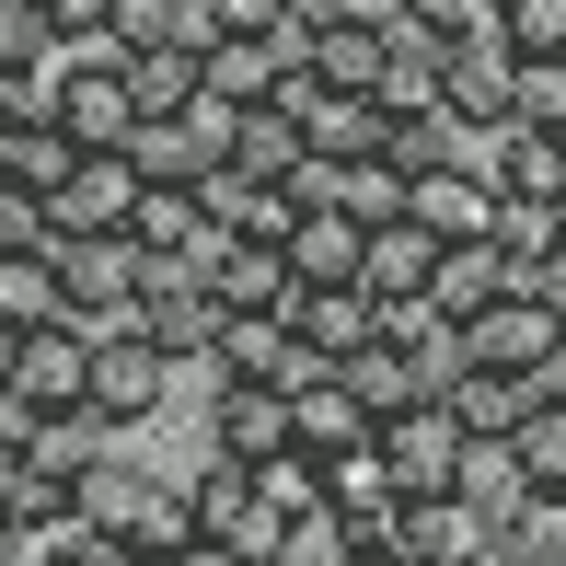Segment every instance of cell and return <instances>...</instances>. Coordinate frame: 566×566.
Instances as JSON below:
<instances>
[{
    "mask_svg": "<svg viewBox=\"0 0 566 566\" xmlns=\"http://www.w3.org/2000/svg\"><path fill=\"white\" fill-rule=\"evenodd\" d=\"M35 417H93V336L82 324H35L12 358V381H0V428H35Z\"/></svg>",
    "mask_w": 566,
    "mask_h": 566,
    "instance_id": "1",
    "label": "cell"
},
{
    "mask_svg": "<svg viewBox=\"0 0 566 566\" xmlns=\"http://www.w3.org/2000/svg\"><path fill=\"white\" fill-rule=\"evenodd\" d=\"M381 462H394V497H462V462H474V428H462L451 394L381 417Z\"/></svg>",
    "mask_w": 566,
    "mask_h": 566,
    "instance_id": "2",
    "label": "cell"
},
{
    "mask_svg": "<svg viewBox=\"0 0 566 566\" xmlns=\"http://www.w3.org/2000/svg\"><path fill=\"white\" fill-rule=\"evenodd\" d=\"M290 59L313 70V82H336V93H381L394 23H347V12H313V0H301V12H290Z\"/></svg>",
    "mask_w": 566,
    "mask_h": 566,
    "instance_id": "3",
    "label": "cell"
},
{
    "mask_svg": "<svg viewBox=\"0 0 566 566\" xmlns=\"http://www.w3.org/2000/svg\"><path fill=\"white\" fill-rule=\"evenodd\" d=\"M46 82H59V127L82 150H127L139 139V93H127L116 59H46Z\"/></svg>",
    "mask_w": 566,
    "mask_h": 566,
    "instance_id": "4",
    "label": "cell"
},
{
    "mask_svg": "<svg viewBox=\"0 0 566 566\" xmlns=\"http://www.w3.org/2000/svg\"><path fill=\"white\" fill-rule=\"evenodd\" d=\"M405 220H417L428 243H497V174H474V163L405 174Z\"/></svg>",
    "mask_w": 566,
    "mask_h": 566,
    "instance_id": "5",
    "label": "cell"
},
{
    "mask_svg": "<svg viewBox=\"0 0 566 566\" xmlns=\"http://www.w3.org/2000/svg\"><path fill=\"white\" fill-rule=\"evenodd\" d=\"M163 405H174V358L150 347V336H105V347H93V417H105L116 440L150 428Z\"/></svg>",
    "mask_w": 566,
    "mask_h": 566,
    "instance_id": "6",
    "label": "cell"
},
{
    "mask_svg": "<svg viewBox=\"0 0 566 566\" xmlns=\"http://www.w3.org/2000/svg\"><path fill=\"white\" fill-rule=\"evenodd\" d=\"M555 347H566V313L544 290H509L485 324H462V358H474V370H544Z\"/></svg>",
    "mask_w": 566,
    "mask_h": 566,
    "instance_id": "7",
    "label": "cell"
},
{
    "mask_svg": "<svg viewBox=\"0 0 566 566\" xmlns=\"http://www.w3.org/2000/svg\"><path fill=\"white\" fill-rule=\"evenodd\" d=\"M485 544H497V521H485L474 497H394V555H417V566H485Z\"/></svg>",
    "mask_w": 566,
    "mask_h": 566,
    "instance_id": "8",
    "label": "cell"
},
{
    "mask_svg": "<svg viewBox=\"0 0 566 566\" xmlns=\"http://www.w3.org/2000/svg\"><path fill=\"white\" fill-rule=\"evenodd\" d=\"M509 290H532L509 243H451V254H440V277H428V313H440L451 336H462V324H485Z\"/></svg>",
    "mask_w": 566,
    "mask_h": 566,
    "instance_id": "9",
    "label": "cell"
},
{
    "mask_svg": "<svg viewBox=\"0 0 566 566\" xmlns=\"http://www.w3.org/2000/svg\"><path fill=\"white\" fill-rule=\"evenodd\" d=\"M197 197H209L220 243H290V231H301V197L266 186V174H243V163H209V174H197Z\"/></svg>",
    "mask_w": 566,
    "mask_h": 566,
    "instance_id": "10",
    "label": "cell"
},
{
    "mask_svg": "<svg viewBox=\"0 0 566 566\" xmlns=\"http://www.w3.org/2000/svg\"><path fill=\"white\" fill-rule=\"evenodd\" d=\"M209 451H231V462H277V451H301L290 394H277V381H220V405H209Z\"/></svg>",
    "mask_w": 566,
    "mask_h": 566,
    "instance_id": "11",
    "label": "cell"
},
{
    "mask_svg": "<svg viewBox=\"0 0 566 566\" xmlns=\"http://www.w3.org/2000/svg\"><path fill=\"white\" fill-rule=\"evenodd\" d=\"M197 290H209L220 313H290L301 266H290V243H220L209 266H197Z\"/></svg>",
    "mask_w": 566,
    "mask_h": 566,
    "instance_id": "12",
    "label": "cell"
},
{
    "mask_svg": "<svg viewBox=\"0 0 566 566\" xmlns=\"http://www.w3.org/2000/svg\"><path fill=\"white\" fill-rule=\"evenodd\" d=\"M127 209H139V163H127V150H93V163L70 174L59 197H46L59 243H93V231H127Z\"/></svg>",
    "mask_w": 566,
    "mask_h": 566,
    "instance_id": "13",
    "label": "cell"
},
{
    "mask_svg": "<svg viewBox=\"0 0 566 566\" xmlns=\"http://www.w3.org/2000/svg\"><path fill=\"white\" fill-rule=\"evenodd\" d=\"M290 417H301V451H313V462H336V451H370V440H381V417L358 405V381H347V370H313V381L290 394Z\"/></svg>",
    "mask_w": 566,
    "mask_h": 566,
    "instance_id": "14",
    "label": "cell"
},
{
    "mask_svg": "<svg viewBox=\"0 0 566 566\" xmlns=\"http://www.w3.org/2000/svg\"><path fill=\"white\" fill-rule=\"evenodd\" d=\"M290 336L313 347V358H358V347H381V301L370 290H313V277H301V301H290Z\"/></svg>",
    "mask_w": 566,
    "mask_h": 566,
    "instance_id": "15",
    "label": "cell"
},
{
    "mask_svg": "<svg viewBox=\"0 0 566 566\" xmlns=\"http://www.w3.org/2000/svg\"><path fill=\"white\" fill-rule=\"evenodd\" d=\"M290 266L313 277V290H358V266H370V220H347V209H301V231H290Z\"/></svg>",
    "mask_w": 566,
    "mask_h": 566,
    "instance_id": "16",
    "label": "cell"
},
{
    "mask_svg": "<svg viewBox=\"0 0 566 566\" xmlns=\"http://www.w3.org/2000/svg\"><path fill=\"white\" fill-rule=\"evenodd\" d=\"M485 174H497V197H566V139L555 127H497V139H485Z\"/></svg>",
    "mask_w": 566,
    "mask_h": 566,
    "instance_id": "17",
    "label": "cell"
},
{
    "mask_svg": "<svg viewBox=\"0 0 566 566\" xmlns=\"http://www.w3.org/2000/svg\"><path fill=\"white\" fill-rule=\"evenodd\" d=\"M277 82H290V35H220L209 46V93L220 105H277Z\"/></svg>",
    "mask_w": 566,
    "mask_h": 566,
    "instance_id": "18",
    "label": "cell"
},
{
    "mask_svg": "<svg viewBox=\"0 0 566 566\" xmlns=\"http://www.w3.org/2000/svg\"><path fill=\"white\" fill-rule=\"evenodd\" d=\"M440 254H451V243H428L417 220H394V231H370V266H358V290H370V301H428Z\"/></svg>",
    "mask_w": 566,
    "mask_h": 566,
    "instance_id": "19",
    "label": "cell"
},
{
    "mask_svg": "<svg viewBox=\"0 0 566 566\" xmlns=\"http://www.w3.org/2000/svg\"><path fill=\"white\" fill-rule=\"evenodd\" d=\"M220 163H243V174H266V186H290L313 150H301V116H290V105H243V116H231V150H220Z\"/></svg>",
    "mask_w": 566,
    "mask_h": 566,
    "instance_id": "20",
    "label": "cell"
},
{
    "mask_svg": "<svg viewBox=\"0 0 566 566\" xmlns=\"http://www.w3.org/2000/svg\"><path fill=\"white\" fill-rule=\"evenodd\" d=\"M150 485H163V474H150V462H127V451L105 440V451H93V474H82V521H93V532L116 544V532H127V521L150 509Z\"/></svg>",
    "mask_w": 566,
    "mask_h": 566,
    "instance_id": "21",
    "label": "cell"
},
{
    "mask_svg": "<svg viewBox=\"0 0 566 566\" xmlns=\"http://www.w3.org/2000/svg\"><path fill=\"white\" fill-rule=\"evenodd\" d=\"M0 324H12V336L70 324V277H59V254H0Z\"/></svg>",
    "mask_w": 566,
    "mask_h": 566,
    "instance_id": "22",
    "label": "cell"
},
{
    "mask_svg": "<svg viewBox=\"0 0 566 566\" xmlns=\"http://www.w3.org/2000/svg\"><path fill=\"white\" fill-rule=\"evenodd\" d=\"M82 163H93V150L70 139L59 116H46V127H23V139H0V186H23V197H59Z\"/></svg>",
    "mask_w": 566,
    "mask_h": 566,
    "instance_id": "23",
    "label": "cell"
},
{
    "mask_svg": "<svg viewBox=\"0 0 566 566\" xmlns=\"http://www.w3.org/2000/svg\"><path fill=\"white\" fill-rule=\"evenodd\" d=\"M451 405H462V428H474V440H509V428L544 405V381H532V370H462Z\"/></svg>",
    "mask_w": 566,
    "mask_h": 566,
    "instance_id": "24",
    "label": "cell"
},
{
    "mask_svg": "<svg viewBox=\"0 0 566 566\" xmlns=\"http://www.w3.org/2000/svg\"><path fill=\"white\" fill-rule=\"evenodd\" d=\"M127 93H139V127H150V116H197L209 59H197V46H150V59H127Z\"/></svg>",
    "mask_w": 566,
    "mask_h": 566,
    "instance_id": "25",
    "label": "cell"
},
{
    "mask_svg": "<svg viewBox=\"0 0 566 566\" xmlns=\"http://www.w3.org/2000/svg\"><path fill=\"white\" fill-rule=\"evenodd\" d=\"M440 105L462 127H509V46H462V59L440 70Z\"/></svg>",
    "mask_w": 566,
    "mask_h": 566,
    "instance_id": "26",
    "label": "cell"
},
{
    "mask_svg": "<svg viewBox=\"0 0 566 566\" xmlns=\"http://www.w3.org/2000/svg\"><path fill=\"white\" fill-rule=\"evenodd\" d=\"M127 163H139V186H197V174H209V163H220V150H209V139H197V127H186V116H150V127H139V139H127Z\"/></svg>",
    "mask_w": 566,
    "mask_h": 566,
    "instance_id": "27",
    "label": "cell"
},
{
    "mask_svg": "<svg viewBox=\"0 0 566 566\" xmlns=\"http://www.w3.org/2000/svg\"><path fill=\"white\" fill-rule=\"evenodd\" d=\"M150 46H186V0H116V23H105V46H82V59H150Z\"/></svg>",
    "mask_w": 566,
    "mask_h": 566,
    "instance_id": "28",
    "label": "cell"
},
{
    "mask_svg": "<svg viewBox=\"0 0 566 566\" xmlns=\"http://www.w3.org/2000/svg\"><path fill=\"white\" fill-rule=\"evenodd\" d=\"M462 497H474L485 509V521H521V509H532V474H521V451H509V440H474V462H462Z\"/></svg>",
    "mask_w": 566,
    "mask_h": 566,
    "instance_id": "29",
    "label": "cell"
},
{
    "mask_svg": "<svg viewBox=\"0 0 566 566\" xmlns=\"http://www.w3.org/2000/svg\"><path fill=\"white\" fill-rule=\"evenodd\" d=\"M336 370L358 381V405H370V417H405V405H428V381H417V358H405V347H358V358H336Z\"/></svg>",
    "mask_w": 566,
    "mask_h": 566,
    "instance_id": "30",
    "label": "cell"
},
{
    "mask_svg": "<svg viewBox=\"0 0 566 566\" xmlns=\"http://www.w3.org/2000/svg\"><path fill=\"white\" fill-rule=\"evenodd\" d=\"M324 209H347V220L394 231V220H405V174L381 163V150H370V163H336V197H324Z\"/></svg>",
    "mask_w": 566,
    "mask_h": 566,
    "instance_id": "31",
    "label": "cell"
},
{
    "mask_svg": "<svg viewBox=\"0 0 566 566\" xmlns=\"http://www.w3.org/2000/svg\"><path fill=\"white\" fill-rule=\"evenodd\" d=\"M254 497H266L290 532H301V521H324V462H313V451H277V462H254Z\"/></svg>",
    "mask_w": 566,
    "mask_h": 566,
    "instance_id": "32",
    "label": "cell"
},
{
    "mask_svg": "<svg viewBox=\"0 0 566 566\" xmlns=\"http://www.w3.org/2000/svg\"><path fill=\"white\" fill-rule=\"evenodd\" d=\"M186 509H197V532H220V521H243L254 509V462H231V451H209L186 474Z\"/></svg>",
    "mask_w": 566,
    "mask_h": 566,
    "instance_id": "33",
    "label": "cell"
},
{
    "mask_svg": "<svg viewBox=\"0 0 566 566\" xmlns=\"http://www.w3.org/2000/svg\"><path fill=\"white\" fill-rule=\"evenodd\" d=\"M509 451H521L532 497H566V405H532V417L509 428Z\"/></svg>",
    "mask_w": 566,
    "mask_h": 566,
    "instance_id": "34",
    "label": "cell"
},
{
    "mask_svg": "<svg viewBox=\"0 0 566 566\" xmlns=\"http://www.w3.org/2000/svg\"><path fill=\"white\" fill-rule=\"evenodd\" d=\"M509 127H566V59H509Z\"/></svg>",
    "mask_w": 566,
    "mask_h": 566,
    "instance_id": "35",
    "label": "cell"
},
{
    "mask_svg": "<svg viewBox=\"0 0 566 566\" xmlns=\"http://www.w3.org/2000/svg\"><path fill=\"white\" fill-rule=\"evenodd\" d=\"M497 46L509 59H566V0H497Z\"/></svg>",
    "mask_w": 566,
    "mask_h": 566,
    "instance_id": "36",
    "label": "cell"
},
{
    "mask_svg": "<svg viewBox=\"0 0 566 566\" xmlns=\"http://www.w3.org/2000/svg\"><path fill=\"white\" fill-rule=\"evenodd\" d=\"M209 544H220L231 566H277V555H290V521H277V509H266V497H254V509H243V521H220V532H209Z\"/></svg>",
    "mask_w": 566,
    "mask_h": 566,
    "instance_id": "37",
    "label": "cell"
},
{
    "mask_svg": "<svg viewBox=\"0 0 566 566\" xmlns=\"http://www.w3.org/2000/svg\"><path fill=\"white\" fill-rule=\"evenodd\" d=\"M497 243L521 254V277L544 266V254H566V243H555V209H544V197H497Z\"/></svg>",
    "mask_w": 566,
    "mask_h": 566,
    "instance_id": "38",
    "label": "cell"
},
{
    "mask_svg": "<svg viewBox=\"0 0 566 566\" xmlns=\"http://www.w3.org/2000/svg\"><path fill=\"white\" fill-rule=\"evenodd\" d=\"M46 116H59V82L0 59V139H23V127H46Z\"/></svg>",
    "mask_w": 566,
    "mask_h": 566,
    "instance_id": "39",
    "label": "cell"
},
{
    "mask_svg": "<svg viewBox=\"0 0 566 566\" xmlns=\"http://www.w3.org/2000/svg\"><path fill=\"white\" fill-rule=\"evenodd\" d=\"M35 12H46V46H59V59H82V46H105L116 0H35Z\"/></svg>",
    "mask_w": 566,
    "mask_h": 566,
    "instance_id": "40",
    "label": "cell"
},
{
    "mask_svg": "<svg viewBox=\"0 0 566 566\" xmlns=\"http://www.w3.org/2000/svg\"><path fill=\"white\" fill-rule=\"evenodd\" d=\"M0 254H59V220H46V197L0 186Z\"/></svg>",
    "mask_w": 566,
    "mask_h": 566,
    "instance_id": "41",
    "label": "cell"
},
{
    "mask_svg": "<svg viewBox=\"0 0 566 566\" xmlns=\"http://www.w3.org/2000/svg\"><path fill=\"white\" fill-rule=\"evenodd\" d=\"M105 566H186V555H150V544H105Z\"/></svg>",
    "mask_w": 566,
    "mask_h": 566,
    "instance_id": "42",
    "label": "cell"
},
{
    "mask_svg": "<svg viewBox=\"0 0 566 566\" xmlns=\"http://www.w3.org/2000/svg\"><path fill=\"white\" fill-rule=\"evenodd\" d=\"M186 566H231V555H220V544H186Z\"/></svg>",
    "mask_w": 566,
    "mask_h": 566,
    "instance_id": "43",
    "label": "cell"
},
{
    "mask_svg": "<svg viewBox=\"0 0 566 566\" xmlns=\"http://www.w3.org/2000/svg\"><path fill=\"white\" fill-rule=\"evenodd\" d=\"M555 243H566V197H555Z\"/></svg>",
    "mask_w": 566,
    "mask_h": 566,
    "instance_id": "44",
    "label": "cell"
},
{
    "mask_svg": "<svg viewBox=\"0 0 566 566\" xmlns=\"http://www.w3.org/2000/svg\"><path fill=\"white\" fill-rule=\"evenodd\" d=\"M555 139H566V127H555Z\"/></svg>",
    "mask_w": 566,
    "mask_h": 566,
    "instance_id": "45",
    "label": "cell"
}]
</instances>
